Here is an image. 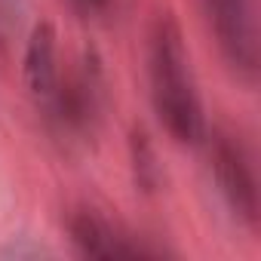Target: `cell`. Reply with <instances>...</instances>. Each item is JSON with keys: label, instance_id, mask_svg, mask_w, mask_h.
I'll use <instances>...</instances> for the list:
<instances>
[{"label": "cell", "instance_id": "obj_1", "mask_svg": "<svg viewBox=\"0 0 261 261\" xmlns=\"http://www.w3.org/2000/svg\"><path fill=\"white\" fill-rule=\"evenodd\" d=\"M151 98L160 123L178 142H197L203 136V108L191 74V59L172 19H160L151 34Z\"/></svg>", "mask_w": 261, "mask_h": 261}, {"label": "cell", "instance_id": "obj_2", "mask_svg": "<svg viewBox=\"0 0 261 261\" xmlns=\"http://www.w3.org/2000/svg\"><path fill=\"white\" fill-rule=\"evenodd\" d=\"M215 169H218V181H221V191L227 194L230 206L240 215L252 218L255 215V181L249 175V166H246L240 148L230 145V142H218Z\"/></svg>", "mask_w": 261, "mask_h": 261}, {"label": "cell", "instance_id": "obj_5", "mask_svg": "<svg viewBox=\"0 0 261 261\" xmlns=\"http://www.w3.org/2000/svg\"><path fill=\"white\" fill-rule=\"evenodd\" d=\"M74 4H77L83 13H95V10H101V7H105V0H74Z\"/></svg>", "mask_w": 261, "mask_h": 261}, {"label": "cell", "instance_id": "obj_4", "mask_svg": "<svg viewBox=\"0 0 261 261\" xmlns=\"http://www.w3.org/2000/svg\"><path fill=\"white\" fill-rule=\"evenodd\" d=\"M28 71H31V80H34V89L37 92H49L53 86V37L46 28H40L34 34V43H31V59H28Z\"/></svg>", "mask_w": 261, "mask_h": 261}, {"label": "cell", "instance_id": "obj_3", "mask_svg": "<svg viewBox=\"0 0 261 261\" xmlns=\"http://www.w3.org/2000/svg\"><path fill=\"white\" fill-rule=\"evenodd\" d=\"M74 240L92 258H136V255H145L142 246L129 243L126 237H117L108 224H101L98 218H89V215H83L74 224Z\"/></svg>", "mask_w": 261, "mask_h": 261}]
</instances>
